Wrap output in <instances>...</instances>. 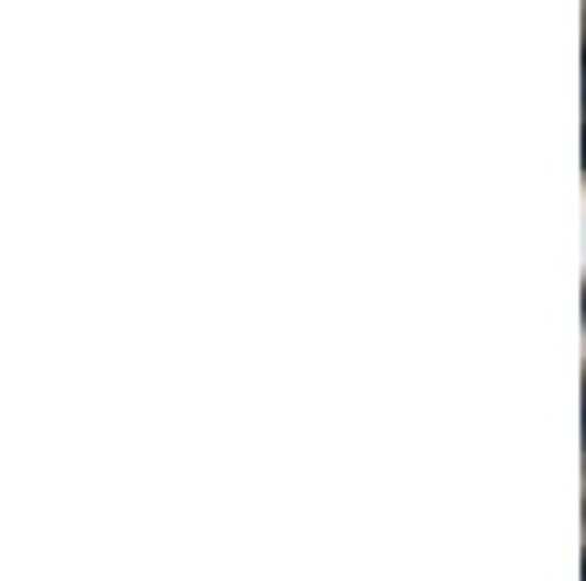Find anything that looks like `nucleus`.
Here are the masks:
<instances>
[{
    "instance_id": "1",
    "label": "nucleus",
    "mask_w": 586,
    "mask_h": 581,
    "mask_svg": "<svg viewBox=\"0 0 586 581\" xmlns=\"http://www.w3.org/2000/svg\"><path fill=\"white\" fill-rule=\"evenodd\" d=\"M581 576H586V563H581Z\"/></svg>"
},
{
    "instance_id": "2",
    "label": "nucleus",
    "mask_w": 586,
    "mask_h": 581,
    "mask_svg": "<svg viewBox=\"0 0 586 581\" xmlns=\"http://www.w3.org/2000/svg\"><path fill=\"white\" fill-rule=\"evenodd\" d=\"M581 77H586V65H581Z\"/></svg>"
}]
</instances>
